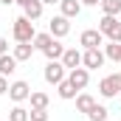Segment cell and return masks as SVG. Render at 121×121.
Segmentation results:
<instances>
[{
	"label": "cell",
	"instance_id": "obj_28",
	"mask_svg": "<svg viewBox=\"0 0 121 121\" xmlns=\"http://www.w3.org/2000/svg\"><path fill=\"white\" fill-rule=\"evenodd\" d=\"M14 3H17V6H20V9H26V6H28L31 0H14Z\"/></svg>",
	"mask_w": 121,
	"mask_h": 121
},
{
	"label": "cell",
	"instance_id": "obj_18",
	"mask_svg": "<svg viewBox=\"0 0 121 121\" xmlns=\"http://www.w3.org/2000/svg\"><path fill=\"white\" fill-rule=\"evenodd\" d=\"M107 118H110V110L96 101V104L90 107V113H87V121H107Z\"/></svg>",
	"mask_w": 121,
	"mask_h": 121
},
{
	"label": "cell",
	"instance_id": "obj_15",
	"mask_svg": "<svg viewBox=\"0 0 121 121\" xmlns=\"http://www.w3.org/2000/svg\"><path fill=\"white\" fill-rule=\"evenodd\" d=\"M14 70H17V59L11 54H3L0 56V76H11Z\"/></svg>",
	"mask_w": 121,
	"mask_h": 121
},
{
	"label": "cell",
	"instance_id": "obj_21",
	"mask_svg": "<svg viewBox=\"0 0 121 121\" xmlns=\"http://www.w3.org/2000/svg\"><path fill=\"white\" fill-rule=\"evenodd\" d=\"M99 6H101V11L110 14V17H118L121 14V0H101Z\"/></svg>",
	"mask_w": 121,
	"mask_h": 121
},
{
	"label": "cell",
	"instance_id": "obj_29",
	"mask_svg": "<svg viewBox=\"0 0 121 121\" xmlns=\"http://www.w3.org/2000/svg\"><path fill=\"white\" fill-rule=\"evenodd\" d=\"M42 3H48V6H54V3H62V0H42Z\"/></svg>",
	"mask_w": 121,
	"mask_h": 121
},
{
	"label": "cell",
	"instance_id": "obj_8",
	"mask_svg": "<svg viewBox=\"0 0 121 121\" xmlns=\"http://www.w3.org/2000/svg\"><path fill=\"white\" fill-rule=\"evenodd\" d=\"M79 45H82V48H101V45H104V34L99 28H87V31H82Z\"/></svg>",
	"mask_w": 121,
	"mask_h": 121
},
{
	"label": "cell",
	"instance_id": "obj_11",
	"mask_svg": "<svg viewBox=\"0 0 121 121\" xmlns=\"http://www.w3.org/2000/svg\"><path fill=\"white\" fill-rule=\"evenodd\" d=\"M34 51H37V48H34V42H17V45H14V51H11V56H14L17 62H28L31 56H34Z\"/></svg>",
	"mask_w": 121,
	"mask_h": 121
},
{
	"label": "cell",
	"instance_id": "obj_17",
	"mask_svg": "<svg viewBox=\"0 0 121 121\" xmlns=\"http://www.w3.org/2000/svg\"><path fill=\"white\" fill-rule=\"evenodd\" d=\"M42 6H45L42 0H31L28 6L23 9V14H26L28 20H39V17H42Z\"/></svg>",
	"mask_w": 121,
	"mask_h": 121
},
{
	"label": "cell",
	"instance_id": "obj_12",
	"mask_svg": "<svg viewBox=\"0 0 121 121\" xmlns=\"http://www.w3.org/2000/svg\"><path fill=\"white\" fill-rule=\"evenodd\" d=\"M59 9H62V14H65L68 20H73V17L82 14V3H79V0H62Z\"/></svg>",
	"mask_w": 121,
	"mask_h": 121
},
{
	"label": "cell",
	"instance_id": "obj_13",
	"mask_svg": "<svg viewBox=\"0 0 121 121\" xmlns=\"http://www.w3.org/2000/svg\"><path fill=\"white\" fill-rule=\"evenodd\" d=\"M28 101H31V110H48V93H42V90H31L28 96Z\"/></svg>",
	"mask_w": 121,
	"mask_h": 121
},
{
	"label": "cell",
	"instance_id": "obj_14",
	"mask_svg": "<svg viewBox=\"0 0 121 121\" xmlns=\"http://www.w3.org/2000/svg\"><path fill=\"white\" fill-rule=\"evenodd\" d=\"M56 93H59V99H65V101H70V99H76V96H79V90L70 85V79H62L59 85H56Z\"/></svg>",
	"mask_w": 121,
	"mask_h": 121
},
{
	"label": "cell",
	"instance_id": "obj_27",
	"mask_svg": "<svg viewBox=\"0 0 121 121\" xmlns=\"http://www.w3.org/2000/svg\"><path fill=\"white\" fill-rule=\"evenodd\" d=\"M79 3H82V6H99L101 0H79Z\"/></svg>",
	"mask_w": 121,
	"mask_h": 121
},
{
	"label": "cell",
	"instance_id": "obj_5",
	"mask_svg": "<svg viewBox=\"0 0 121 121\" xmlns=\"http://www.w3.org/2000/svg\"><path fill=\"white\" fill-rule=\"evenodd\" d=\"M121 90V73H110V76H104L101 82H99V93L104 96V99H116Z\"/></svg>",
	"mask_w": 121,
	"mask_h": 121
},
{
	"label": "cell",
	"instance_id": "obj_22",
	"mask_svg": "<svg viewBox=\"0 0 121 121\" xmlns=\"http://www.w3.org/2000/svg\"><path fill=\"white\" fill-rule=\"evenodd\" d=\"M54 39H56V37H54L51 31H45V34H37V37H34V48H37V51H45V48H48Z\"/></svg>",
	"mask_w": 121,
	"mask_h": 121
},
{
	"label": "cell",
	"instance_id": "obj_23",
	"mask_svg": "<svg viewBox=\"0 0 121 121\" xmlns=\"http://www.w3.org/2000/svg\"><path fill=\"white\" fill-rule=\"evenodd\" d=\"M9 121H28V110L23 104H14L11 113H9Z\"/></svg>",
	"mask_w": 121,
	"mask_h": 121
},
{
	"label": "cell",
	"instance_id": "obj_7",
	"mask_svg": "<svg viewBox=\"0 0 121 121\" xmlns=\"http://www.w3.org/2000/svg\"><path fill=\"white\" fill-rule=\"evenodd\" d=\"M48 31H51L56 39H62V37H68V34H70V20H68L65 14H56V17H51Z\"/></svg>",
	"mask_w": 121,
	"mask_h": 121
},
{
	"label": "cell",
	"instance_id": "obj_20",
	"mask_svg": "<svg viewBox=\"0 0 121 121\" xmlns=\"http://www.w3.org/2000/svg\"><path fill=\"white\" fill-rule=\"evenodd\" d=\"M104 56L110 62H121V42H110L107 39V45H104Z\"/></svg>",
	"mask_w": 121,
	"mask_h": 121
},
{
	"label": "cell",
	"instance_id": "obj_3",
	"mask_svg": "<svg viewBox=\"0 0 121 121\" xmlns=\"http://www.w3.org/2000/svg\"><path fill=\"white\" fill-rule=\"evenodd\" d=\"M42 76H45V82H48V85H59L62 79H68V68H65L59 59H51L48 65H45Z\"/></svg>",
	"mask_w": 121,
	"mask_h": 121
},
{
	"label": "cell",
	"instance_id": "obj_2",
	"mask_svg": "<svg viewBox=\"0 0 121 121\" xmlns=\"http://www.w3.org/2000/svg\"><path fill=\"white\" fill-rule=\"evenodd\" d=\"M99 31L104 34V39H110V42H121V23L116 20V17L104 14V17L99 20Z\"/></svg>",
	"mask_w": 121,
	"mask_h": 121
},
{
	"label": "cell",
	"instance_id": "obj_9",
	"mask_svg": "<svg viewBox=\"0 0 121 121\" xmlns=\"http://www.w3.org/2000/svg\"><path fill=\"white\" fill-rule=\"evenodd\" d=\"M68 79H70V85H73L76 90L82 93L87 87V82H90V70H87V68H73V70H68Z\"/></svg>",
	"mask_w": 121,
	"mask_h": 121
},
{
	"label": "cell",
	"instance_id": "obj_30",
	"mask_svg": "<svg viewBox=\"0 0 121 121\" xmlns=\"http://www.w3.org/2000/svg\"><path fill=\"white\" fill-rule=\"evenodd\" d=\"M0 3H3V6H11V3H14V0H0Z\"/></svg>",
	"mask_w": 121,
	"mask_h": 121
},
{
	"label": "cell",
	"instance_id": "obj_26",
	"mask_svg": "<svg viewBox=\"0 0 121 121\" xmlns=\"http://www.w3.org/2000/svg\"><path fill=\"white\" fill-rule=\"evenodd\" d=\"M3 54H9V39L0 37V56H3Z\"/></svg>",
	"mask_w": 121,
	"mask_h": 121
},
{
	"label": "cell",
	"instance_id": "obj_1",
	"mask_svg": "<svg viewBox=\"0 0 121 121\" xmlns=\"http://www.w3.org/2000/svg\"><path fill=\"white\" fill-rule=\"evenodd\" d=\"M11 34H14V39H17V42H34V37H37L34 20H28L26 14H23V17H17V20H14V26H11Z\"/></svg>",
	"mask_w": 121,
	"mask_h": 121
},
{
	"label": "cell",
	"instance_id": "obj_6",
	"mask_svg": "<svg viewBox=\"0 0 121 121\" xmlns=\"http://www.w3.org/2000/svg\"><path fill=\"white\" fill-rule=\"evenodd\" d=\"M28 96H31V85H28V82L17 79V82H11V85H9V99H11L14 104L28 101Z\"/></svg>",
	"mask_w": 121,
	"mask_h": 121
},
{
	"label": "cell",
	"instance_id": "obj_25",
	"mask_svg": "<svg viewBox=\"0 0 121 121\" xmlns=\"http://www.w3.org/2000/svg\"><path fill=\"white\" fill-rule=\"evenodd\" d=\"M3 93H9V79H6V76H0V96H3Z\"/></svg>",
	"mask_w": 121,
	"mask_h": 121
},
{
	"label": "cell",
	"instance_id": "obj_24",
	"mask_svg": "<svg viewBox=\"0 0 121 121\" xmlns=\"http://www.w3.org/2000/svg\"><path fill=\"white\" fill-rule=\"evenodd\" d=\"M28 121H48V110H28Z\"/></svg>",
	"mask_w": 121,
	"mask_h": 121
},
{
	"label": "cell",
	"instance_id": "obj_16",
	"mask_svg": "<svg viewBox=\"0 0 121 121\" xmlns=\"http://www.w3.org/2000/svg\"><path fill=\"white\" fill-rule=\"evenodd\" d=\"M93 104H96V99H93L90 93H79V96H76V110H79V113H85V116H87Z\"/></svg>",
	"mask_w": 121,
	"mask_h": 121
},
{
	"label": "cell",
	"instance_id": "obj_4",
	"mask_svg": "<svg viewBox=\"0 0 121 121\" xmlns=\"http://www.w3.org/2000/svg\"><path fill=\"white\" fill-rule=\"evenodd\" d=\"M104 62H107V56L101 48H85L82 51V68H87V70H99Z\"/></svg>",
	"mask_w": 121,
	"mask_h": 121
},
{
	"label": "cell",
	"instance_id": "obj_19",
	"mask_svg": "<svg viewBox=\"0 0 121 121\" xmlns=\"http://www.w3.org/2000/svg\"><path fill=\"white\" fill-rule=\"evenodd\" d=\"M42 54L48 56V62H51V59H62V54H65V45H62L59 39H54V42H51V45H48Z\"/></svg>",
	"mask_w": 121,
	"mask_h": 121
},
{
	"label": "cell",
	"instance_id": "obj_10",
	"mask_svg": "<svg viewBox=\"0 0 121 121\" xmlns=\"http://www.w3.org/2000/svg\"><path fill=\"white\" fill-rule=\"evenodd\" d=\"M62 65L68 68V70H73V68H82V51L79 48H65V54H62Z\"/></svg>",
	"mask_w": 121,
	"mask_h": 121
}]
</instances>
